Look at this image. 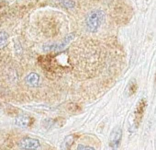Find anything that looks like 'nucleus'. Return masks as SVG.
<instances>
[{"instance_id": "1", "label": "nucleus", "mask_w": 156, "mask_h": 150, "mask_svg": "<svg viewBox=\"0 0 156 150\" xmlns=\"http://www.w3.org/2000/svg\"><path fill=\"white\" fill-rule=\"evenodd\" d=\"M105 12L102 9H93L86 17V25L90 32H97L105 20Z\"/></svg>"}, {"instance_id": "2", "label": "nucleus", "mask_w": 156, "mask_h": 150, "mask_svg": "<svg viewBox=\"0 0 156 150\" xmlns=\"http://www.w3.org/2000/svg\"><path fill=\"white\" fill-rule=\"evenodd\" d=\"M75 38V33L72 32L66 35L62 41L58 42H49L45 43L42 46V50L44 52H61L71 42H73Z\"/></svg>"}, {"instance_id": "3", "label": "nucleus", "mask_w": 156, "mask_h": 150, "mask_svg": "<svg viewBox=\"0 0 156 150\" xmlns=\"http://www.w3.org/2000/svg\"><path fill=\"white\" fill-rule=\"evenodd\" d=\"M18 146L22 150H37L41 147V143L36 138L24 137L18 143Z\"/></svg>"}, {"instance_id": "4", "label": "nucleus", "mask_w": 156, "mask_h": 150, "mask_svg": "<svg viewBox=\"0 0 156 150\" xmlns=\"http://www.w3.org/2000/svg\"><path fill=\"white\" fill-rule=\"evenodd\" d=\"M122 138V129L117 126L113 129L109 136V146L112 150H118Z\"/></svg>"}, {"instance_id": "5", "label": "nucleus", "mask_w": 156, "mask_h": 150, "mask_svg": "<svg viewBox=\"0 0 156 150\" xmlns=\"http://www.w3.org/2000/svg\"><path fill=\"white\" fill-rule=\"evenodd\" d=\"M26 83L30 86V87H32V88H37L40 86V82H41V79H40V76L39 74L35 73V72H32V73H30L28 76L26 77V79H25Z\"/></svg>"}, {"instance_id": "6", "label": "nucleus", "mask_w": 156, "mask_h": 150, "mask_svg": "<svg viewBox=\"0 0 156 150\" xmlns=\"http://www.w3.org/2000/svg\"><path fill=\"white\" fill-rule=\"evenodd\" d=\"M15 124L20 128H27L30 124V118L27 115H20L16 118Z\"/></svg>"}, {"instance_id": "7", "label": "nucleus", "mask_w": 156, "mask_h": 150, "mask_svg": "<svg viewBox=\"0 0 156 150\" xmlns=\"http://www.w3.org/2000/svg\"><path fill=\"white\" fill-rule=\"evenodd\" d=\"M145 107H146V100L145 99H142L140 101L138 106H137V110H136V120H137V124L139 123V122L140 121L141 117H142V114L145 111Z\"/></svg>"}, {"instance_id": "8", "label": "nucleus", "mask_w": 156, "mask_h": 150, "mask_svg": "<svg viewBox=\"0 0 156 150\" xmlns=\"http://www.w3.org/2000/svg\"><path fill=\"white\" fill-rule=\"evenodd\" d=\"M74 141V136L73 135H68L64 138L62 144V150H69L71 145H73Z\"/></svg>"}, {"instance_id": "9", "label": "nucleus", "mask_w": 156, "mask_h": 150, "mask_svg": "<svg viewBox=\"0 0 156 150\" xmlns=\"http://www.w3.org/2000/svg\"><path fill=\"white\" fill-rule=\"evenodd\" d=\"M9 34L7 31H0V49H3L9 43Z\"/></svg>"}, {"instance_id": "10", "label": "nucleus", "mask_w": 156, "mask_h": 150, "mask_svg": "<svg viewBox=\"0 0 156 150\" xmlns=\"http://www.w3.org/2000/svg\"><path fill=\"white\" fill-rule=\"evenodd\" d=\"M58 3L64 9H72L75 7V2L73 0H57Z\"/></svg>"}, {"instance_id": "11", "label": "nucleus", "mask_w": 156, "mask_h": 150, "mask_svg": "<svg viewBox=\"0 0 156 150\" xmlns=\"http://www.w3.org/2000/svg\"><path fill=\"white\" fill-rule=\"evenodd\" d=\"M128 95L129 96H131L135 93V91L137 90V84L134 82V81H131L129 84V87H128Z\"/></svg>"}, {"instance_id": "12", "label": "nucleus", "mask_w": 156, "mask_h": 150, "mask_svg": "<svg viewBox=\"0 0 156 150\" xmlns=\"http://www.w3.org/2000/svg\"><path fill=\"white\" fill-rule=\"evenodd\" d=\"M77 150H96L93 146H89V145H85L82 144H79L77 145Z\"/></svg>"}, {"instance_id": "13", "label": "nucleus", "mask_w": 156, "mask_h": 150, "mask_svg": "<svg viewBox=\"0 0 156 150\" xmlns=\"http://www.w3.org/2000/svg\"><path fill=\"white\" fill-rule=\"evenodd\" d=\"M15 50H16L17 54L20 55V54L22 53V47H21L20 42H15Z\"/></svg>"}]
</instances>
